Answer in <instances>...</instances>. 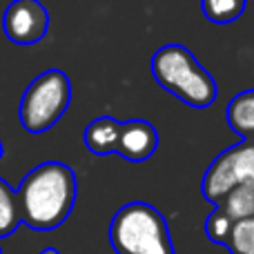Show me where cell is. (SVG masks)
Segmentation results:
<instances>
[{
	"mask_svg": "<svg viewBox=\"0 0 254 254\" xmlns=\"http://www.w3.org/2000/svg\"><path fill=\"white\" fill-rule=\"evenodd\" d=\"M78 194L76 174L61 161H45L29 170L16 190L20 223L49 232L69 219Z\"/></svg>",
	"mask_w": 254,
	"mask_h": 254,
	"instance_id": "obj_1",
	"label": "cell"
},
{
	"mask_svg": "<svg viewBox=\"0 0 254 254\" xmlns=\"http://www.w3.org/2000/svg\"><path fill=\"white\" fill-rule=\"evenodd\" d=\"M152 76L165 92L194 110L210 107L219 96L216 80L183 45L158 47L152 56Z\"/></svg>",
	"mask_w": 254,
	"mask_h": 254,
	"instance_id": "obj_2",
	"label": "cell"
},
{
	"mask_svg": "<svg viewBox=\"0 0 254 254\" xmlns=\"http://www.w3.org/2000/svg\"><path fill=\"white\" fill-rule=\"evenodd\" d=\"M110 243L116 254H174L165 216L143 201L127 203L112 216Z\"/></svg>",
	"mask_w": 254,
	"mask_h": 254,
	"instance_id": "obj_3",
	"label": "cell"
},
{
	"mask_svg": "<svg viewBox=\"0 0 254 254\" xmlns=\"http://www.w3.org/2000/svg\"><path fill=\"white\" fill-rule=\"evenodd\" d=\"M71 101V83L63 69H47L38 74L20 98L18 119L29 134L52 129L65 116Z\"/></svg>",
	"mask_w": 254,
	"mask_h": 254,
	"instance_id": "obj_4",
	"label": "cell"
},
{
	"mask_svg": "<svg viewBox=\"0 0 254 254\" xmlns=\"http://www.w3.org/2000/svg\"><path fill=\"white\" fill-rule=\"evenodd\" d=\"M243 183H254V138H243L241 143L223 149L210 163L201 192L205 201L219 205L230 190Z\"/></svg>",
	"mask_w": 254,
	"mask_h": 254,
	"instance_id": "obj_5",
	"label": "cell"
},
{
	"mask_svg": "<svg viewBox=\"0 0 254 254\" xmlns=\"http://www.w3.org/2000/svg\"><path fill=\"white\" fill-rule=\"evenodd\" d=\"M2 29L13 45H36L49 31V11L40 0H11L4 9Z\"/></svg>",
	"mask_w": 254,
	"mask_h": 254,
	"instance_id": "obj_6",
	"label": "cell"
},
{
	"mask_svg": "<svg viewBox=\"0 0 254 254\" xmlns=\"http://www.w3.org/2000/svg\"><path fill=\"white\" fill-rule=\"evenodd\" d=\"M158 147V131L149 121L131 119L121 125L119 147L116 154L127 158L129 163H145L154 156Z\"/></svg>",
	"mask_w": 254,
	"mask_h": 254,
	"instance_id": "obj_7",
	"label": "cell"
},
{
	"mask_svg": "<svg viewBox=\"0 0 254 254\" xmlns=\"http://www.w3.org/2000/svg\"><path fill=\"white\" fill-rule=\"evenodd\" d=\"M121 125L112 116H98L92 123L85 127V147L96 156H107V154H116L119 147V136H121Z\"/></svg>",
	"mask_w": 254,
	"mask_h": 254,
	"instance_id": "obj_8",
	"label": "cell"
},
{
	"mask_svg": "<svg viewBox=\"0 0 254 254\" xmlns=\"http://www.w3.org/2000/svg\"><path fill=\"white\" fill-rule=\"evenodd\" d=\"M225 119L232 131H237L243 138H254V89L237 94L228 103Z\"/></svg>",
	"mask_w": 254,
	"mask_h": 254,
	"instance_id": "obj_9",
	"label": "cell"
},
{
	"mask_svg": "<svg viewBox=\"0 0 254 254\" xmlns=\"http://www.w3.org/2000/svg\"><path fill=\"white\" fill-rule=\"evenodd\" d=\"M248 0H201V11L212 25H230L246 11Z\"/></svg>",
	"mask_w": 254,
	"mask_h": 254,
	"instance_id": "obj_10",
	"label": "cell"
},
{
	"mask_svg": "<svg viewBox=\"0 0 254 254\" xmlns=\"http://www.w3.org/2000/svg\"><path fill=\"white\" fill-rule=\"evenodd\" d=\"M219 205L223 207L234 221L254 216V183L237 185L234 190H230V192L225 194V198Z\"/></svg>",
	"mask_w": 254,
	"mask_h": 254,
	"instance_id": "obj_11",
	"label": "cell"
},
{
	"mask_svg": "<svg viewBox=\"0 0 254 254\" xmlns=\"http://www.w3.org/2000/svg\"><path fill=\"white\" fill-rule=\"evenodd\" d=\"M18 225H20V212H18L16 190L0 179V239L13 234Z\"/></svg>",
	"mask_w": 254,
	"mask_h": 254,
	"instance_id": "obj_12",
	"label": "cell"
},
{
	"mask_svg": "<svg viewBox=\"0 0 254 254\" xmlns=\"http://www.w3.org/2000/svg\"><path fill=\"white\" fill-rule=\"evenodd\" d=\"M225 248L230 254H254V216L234 221Z\"/></svg>",
	"mask_w": 254,
	"mask_h": 254,
	"instance_id": "obj_13",
	"label": "cell"
},
{
	"mask_svg": "<svg viewBox=\"0 0 254 254\" xmlns=\"http://www.w3.org/2000/svg\"><path fill=\"white\" fill-rule=\"evenodd\" d=\"M234 219L223 210L221 205H214L212 214L207 216L205 221V234L212 243H219V246H225L230 239V232H232Z\"/></svg>",
	"mask_w": 254,
	"mask_h": 254,
	"instance_id": "obj_14",
	"label": "cell"
},
{
	"mask_svg": "<svg viewBox=\"0 0 254 254\" xmlns=\"http://www.w3.org/2000/svg\"><path fill=\"white\" fill-rule=\"evenodd\" d=\"M38 254H61V252H58L56 248H45V250H43V252H38Z\"/></svg>",
	"mask_w": 254,
	"mask_h": 254,
	"instance_id": "obj_15",
	"label": "cell"
},
{
	"mask_svg": "<svg viewBox=\"0 0 254 254\" xmlns=\"http://www.w3.org/2000/svg\"><path fill=\"white\" fill-rule=\"evenodd\" d=\"M2 156H4V147H2V140H0V161H2Z\"/></svg>",
	"mask_w": 254,
	"mask_h": 254,
	"instance_id": "obj_16",
	"label": "cell"
}]
</instances>
